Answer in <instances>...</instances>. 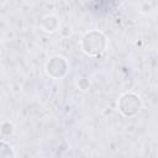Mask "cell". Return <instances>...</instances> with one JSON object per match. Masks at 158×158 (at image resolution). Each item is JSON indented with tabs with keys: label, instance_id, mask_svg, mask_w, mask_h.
Returning <instances> with one entry per match:
<instances>
[{
	"label": "cell",
	"instance_id": "3957f363",
	"mask_svg": "<svg viewBox=\"0 0 158 158\" xmlns=\"http://www.w3.org/2000/svg\"><path fill=\"white\" fill-rule=\"evenodd\" d=\"M47 74L51 75L52 78H62L67 74L68 72V63L63 57H53L46 67Z\"/></svg>",
	"mask_w": 158,
	"mask_h": 158
},
{
	"label": "cell",
	"instance_id": "277c9868",
	"mask_svg": "<svg viewBox=\"0 0 158 158\" xmlns=\"http://www.w3.org/2000/svg\"><path fill=\"white\" fill-rule=\"evenodd\" d=\"M42 26H43L44 31H47V32H54L58 28V26H59V20L56 16H53V15L46 16L43 19Z\"/></svg>",
	"mask_w": 158,
	"mask_h": 158
},
{
	"label": "cell",
	"instance_id": "7a4b0ae2",
	"mask_svg": "<svg viewBox=\"0 0 158 158\" xmlns=\"http://www.w3.org/2000/svg\"><path fill=\"white\" fill-rule=\"evenodd\" d=\"M141 109V99L132 93L123 94L118 100V110L125 116H133Z\"/></svg>",
	"mask_w": 158,
	"mask_h": 158
},
{
	"label": "cell",
	"instance_id": "5b68a950",
	"mask_svg": "<svg viewBox=\"0 0 158 158\" xmlns=\"http://www.w3.org/2000/svg\"><path fill=\"white\" fill-rule=\"evenodd\" d=\"M0 158H15L11 146L5 143L4 141H1V143H0Z\"/></svg>",
	"mask_w": 158,
	"mask_h": 158
},
{
	"label": "cell",
	"instance_id": "6da1fadb",
	"mask_svg": "<svg viewBox=\"0 0 158 158\" xmlns=\"http://www.w3.org/2000/svg\"><path fill=\"white\" fill-rule=\"evenodd\" d=\"M81 48L89 56H99L106 48V38L99 31H90L81 38Z\"/></svg>",
	"mask_w": 158,
	"mask_h": 158
}]
</instances>
